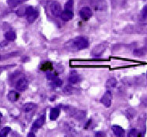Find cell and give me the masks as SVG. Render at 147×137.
<instances>
[{
  "instance_id": "cell-1",
  "label": "cell",
  "mask_w": 147,
  "mask_h": 137,
  "mask_svg": "<svg viewBox=\"0 0 147 137\" xmlns=\"http://www.w3.org/2000/svg\"><path fill=\"white\" fill-rule=\"evenodd\" d=\"M73 44L78 50L86 49L89 47V41L85 37H77L73 41Z\"/></svg>"
},
{
  "instance_id": "cell-2",
  "label": "cell",
  "mask_w": 147,
  "mask_h": 137,
  "mask_svg": "<svg viewBox=\"0 0 147 137\" xmlns=\"http://www.w3.org/2000/svg\"><path fill=\"white\" fill-rule=\"evenodd\" d=\"M111 102H112V93L111 91L105 92L104 95L102 96L100 99V102L107 108H109L111 106Z\"/></svg>"
},
{
  "instance_id": "cell-3",
  "label": "cell",
  "mask_w": 147,
  "mask_h": 137,
  "mask_svg": "<svg viewBox=\"0 0 147 137\" xmlns=\"http://www.w3.org/2000/svg\"><path fill=\"white\" fill-rule=\"evenodd\" d=\"M29 86V82L25 78H20L16 83V88L19 92H24L25 90L27 89Z\"/></svg>"
},
{
  "instance_id": "cell-4",
  "label": "cell",
  "mask_w": 147,
  "mask_h": 137,
  "mask_svg": "<svg viewBox=\"0 0 147 137\" xmlns=\"http://www.w3.org/2000/svg\"><path fill=\"white\" fill-rule=\"evenodd\" d=\"M80 16L82 19L87 21L92 16V10L88 6H83L80 10Z\"/></svg>"
},
{
  "instance_id": "cell-5",
  "label": "cell",
  "mask_w": 147,
  "mask_h": 137,
  "mask_svg": "<svg viewBox=\"0 0 147 137\" xmlns=\"http://www.w3.org/2000/svg\"><path fill=\"white\" fill-rule=\"evenodd\" d=\"M51 11L52 15L56 17H60L62 14V7L58 2H54L51 6Z\"/></svg>"
},
{
  "instance_id": "cell-6",
  "label": "cell",
  "mask_w": 147,
  "mask_h": 137,
  "mask_svg": "<svg viewBox=\"0 0 147 137\" xmlns=\"http://www.w3.org/2000/svg\"><path fill=\"white\" fill-rule=\"evenodd\" d=\"M81 81V78L80 74L76 71H72L70 72L69 76L68 78V82L70 84H76Z\"/></svg>"
},
{
  "instance_id": "cell-7",
  "label": "cell",
  "mask_w": 147,
  "mask_h": 137,
  "mask_svg": "<svg viewBox=\"0 0 147 137\" xmlns=\"http://www.w3.org/2000/svg\"><path fill=\"white\" fill-rule=\"evenodd\" d=\"M106 47H107V44H99L98 46H96L94 49H93L91 53H92V55L94 56V57H100L102 53H104Z\"/></svg>"
},
{
  "instance_id": "cell-8",
  "label": "cell",
  "mask_w": 147,
  "mask_h": 137,
  "mask_svg": "<svg viewBox=\"0 0 147 137\" xmlns=\"http://www.w3.org/2000/svg\"><path fill=\"white\" fill-rule=\"evenodd\" d=\"M73 16H74L73 12H72V11L63 10L62 12L61 16H60V18L62 19V21L68 22V21H70L71 19H72Z\"/></svg>"
},
{
  "instance_id": "cell-9",
  "label": "cell",
  "mask_w": 147,
  "mask_h": 137,
  "mask_svg": "<svg viewBox=\"0 0 147 137\" xmlns=\"http://www.w3.org/2000/svg\"><path fill=\"white\" fill-rule=\"evenodd\" d=\"M45 122V115H42L40 118H38V119L33 123L32 130H34V129H39V128H40V127L44 125Z\"/></svg>"
},
{
  "instance_id": "cell-10",
  "label": "cell",
  "mask_w": 147,
  "mask_h": 137,
  "mask_svg": "<svg viewBox=\"0 0 147 137\" xmlns=\"http://www.w3.org/2000/svg\"><path fill=\"white\" fill-rule=\"evenodd\" d=\"M20 96V95L19 92H17L16 91H10V92H9L7 98H8V100L9 102H16L19 99Z\"/></svg>"
},
{
  "instance_id": "cell-11",
  "label": "cell",
  "mask_w": 147,
  "mask_h": 137,
  "mask_svg": "<svg viewBox=\"0 0 147 137\" xmlns=\"http://www.w3.org/2000/svg\"><path fill=\"white\" fill-rule=\"evenodd\" d=\"M111 129H112L113 132H114V134H115V136H124L125 130L123 129V128H121V127L118 126V125L112 126H111Z\"/></svg>"
},
{
  "instance_id": "cell-12",
  "label": "cell",
  "mask_w": 147,
  "mask_h": 137,
  "mask_svg": "<svg viewBox=\"0 0 147 137\" xmlns=\"http://www.w3.org/2000/svg\"><path fill=\"white\" fill-rule=\"evenodd\" d=\"M37 108V105L34 104V103H26L25 105L23 106V111H24V112H32L35 109V108Z\"/></svg>"
},
{
  "instance_id": "cell-13",
  "label": "cell",
  "mask_w": 147,
  "mask_h": 137,
  "mask_svg": "<svg viewBox=\"0 0 147 137\" xmlns=\"http://www.w3.org/2000/svg\"><path fill=\"white\" fill-rule=\"evenodd\" d=\"M38 15H39V13H38V11L35 9L33 13H30L29 15L26 16H27V22H28L29 23H33L37 19V18L38 17Z\"/></svg>"
},
{
  "instance_id": "cell-14",
  "label": "cell",
  "mask_w": 147,
  "mask_h": 137,
  "mask_svg": "<svg viewBox=\"0 0 147 137\" xmlns=\"http://www.w3.org/2000/svg\"><path fill=\"white\" fill-rule=\"evenodd\" d=\"M59 114H60V109L59 108H52L50 112V115H49V118L51 120L54 121V120H56L57 118L59 117Z\"/></svg>"
},
{
  "instance_id": "cell-15",
  "label": "cell",
  "mask_w": 147,
  "mask_h": 137,
  "mask_svg": "<svg viewBox=\"0 0 147 137\" xmlns=\"http://www.w3.org/2000/svg\"><path fill=\"white\" fill-rule=\"evenodd\" d=\"M40 69L41 71H53V64L50 61H45V62L42 63V64L40 65Z\"/></svg>"
},
{
  "instance_id": "cell-16",
  "label": "cell",
  "mask_w": 147,
  "mask_h": 137,
  "mask_svg": "<svg viewBox=\"0 0 147 137\" xmlns=\"http://www.w3.org/2000/svg\"><path fill=\"white\" fill-rule=\"evenodd\" d=\"M46 77L49 81L53 82L54 80H55L58 78V72L53 71H49L46 72Z\"/></svg>"
},
{
  "instance_id": "cell-17",
  "label": "cell",
  "mask_w": 147,
  "mask_h": 137,
  "mask_svg": "<svg viewBox=\"0 0 147 137\" xmlns=\"http://www.w3.org/2000/svg\"><path fill=\"white\" fill-rule=\"evenodd\" d=\"M5 38L7 41H13L16 40V33L14 31H8L5 33Z\"/></svg>"
},
{
  "instance_id": "cell-18",
  "label": "cell",
  "mask_w": 147,
  "mask_h": 137,
  "mask_svg": "<svg viewBox=\"0 0 147 137\" xmlns=\"http://www.w3.org/2000/svg\"><path fill=\"white\" fill-rule=\"evenodd\" d=\"M26 1H27V0H8L7 3H8L9 6L14 8V7H16L17 5H20Z\"/></svg>"
},
{
  "instance_id": "cell-19",
  "label": "cell",
  "mask_w": 147,
  "mask_h": 137,
  "mask_svg": "<svg viewBox=\"0 0 147 137\" xmlns=\"http://www.w3.org/2000/svg\"><path fill=\"white\" fill-rule=\"evenodd\" d=\"M73 5H74V0H68L64 5V10L73 12Z\"/></svg>"
},
{
  "instance_id": "cell-20",
  "label": "cell",
  "mask_w": 147,
  "mask_h": 137,
  "mask_svg": "<svg viewBox=\"0 0 147 137\" xmlns=\"http://www.w3.org/2000/svg\"><path fill=\"white\" fill-rule=\"evenodd\" d=\"M117 80L115 79V78H110L106 82V86L107 88H115L116 87V85H117Z\"/></svg>"
},
{
  "instance_id": "cell-21",
  "label": "cell",
  "mask_w": 147,
  "mask_h": 137,
  "mask_svg": "<svg viewBox=\"0 0 147 137\" xmlns=\"http://www.w3.org/2000/svg\"><path fill=\"white\" fill-rule=\"evenodd\" d=\"M51 84L52 85V87L54 88L61 87L62 84H63V81L58 78H56L55 80H54L53 82H51Z\"/></svg>"
},
{
  "instance_id": "cell-22",
  "label": "cell",
  "mask_w": 147,
  "mask_h": 137,
  "mask_svg": "<svg viewBox=\"0 0 147 137\" xmlns=\"http://www.w3.org/2000/svg\"><path fill=\"white\" fill-rule=\"evenodd\" d=\"M147 52L146 48H140V49H136L134 50V54L137 56H142L146 54Z\"/></svg>"
},
{
  "instance_id": "cell-23",
  "label": "cell",
  "mask_w": 147,
  "mask_h": 137,
  "mask_svg": "<svg viewBox=\"0 0 147 137\" xmlns=\"http://www.w3.org/2000/svg\"><path fill=\"white\" fill-rule=\"evenodd\" d=\"M10 128L9 127H5L0 131V137H6L7 135L10 132Z\"/></svg>"
},
{
  "instance_id": "cell-24",
  "label": "cell",
  "mask_w": 147,
  "mask_h": 137,
  "mask_svg": "<svg viewBox=\"0 0 147 137\" xmlns=\"http://www.w3.org/2000/svg\"><path fill=\"white\" fill-rule=\"evenodd\" d=\"M136 114V111L134 110L133 108H129L128 110H127L126 112V116L128 117V119H131Z\"/></svg>"
},
{
  "instance_id": "cell-25",
  "label": "cell",
  "mask_w": 147,
  "mask_h": 137,
  "mask_svg": "<svg viewBox=\"0 0 147 137\" xmlns=\"http://www.w3.org/2000/svg\"><path fill=\"white\" fill-rule=\"evenodd\" d=\"M138 133L137 130L136 129H131L128 134V137H138Z\"/></svg>"
},
{
  "instance_id": "cell-26",
  "label": "cell",
  "mask_w": 147,
  "mask_h": 137,
  "mask_svg": "<svg viewBox=\"0 0 147 137\" xmlns=\"http://www.w3.org/2000/svg\"><path fill=\"white\" fill-rule=\"evenodd\" d=\"M142 18L147 19V5L144 6L142 10Z\"/></svg>"
},
{
  "instance_id": "cell-27",
  "label": "cell",
  "mask_w": 147,
  "mask_h": 137,
  "mask_svg": "<svg viewBox=\"0 0 147 137\" xmlns=\"http://www.w3.org/2000/svg\"><path fill=\"white\" fill-rule=\"evenodd\" d=\"M106 133L104 132H97L95 134V137H105Z\"/></svg>"
},
{
  "instance_id": "cell-28",
  "label": "cell",
  "mask_w": 147,
  "mask_h": 137,
  "mask_svg": "<svg viewBox=\"0 0 147 137\" xmlns=\"http://www.w3.org/2000/svg\"><path fill=\"white\" fill-rule=\"evenodd\" d=\"M91 122H92V120H91V119H89L88 121L86 122V123L85 127H84V129H87V128H89V126H90Z\"/></svg>"
},
{
  "instance_id": "cell-29",
  "label": "cell",
  "mask_w": 147,
  "mask_h": 137,
  "mask_svg": "<svg viewBox=\"0 0 147 137\" xmlns=\"http://www.w3.org/2000/svg\"><path fill=\"white\" fill-rule=\"evenodd\" d=\"M13 67V65H10V66H3L0 67V73L2 72L3 70H5V68H7V67Z\"/></svg>"
},
{
  "instance_id": "cell-30",
  "label": "cell",
  "mask_w": 147,
  "mask_h": 137,
  "mask_svg": "<svg viewBox=\"0 0 147 137\" xmlns=\"http://www.w3.org/2000/svg\"><path fill=\"white\" fill-rule=\"evenodd\" d=\"M27 137H36V136H35V134L34 132H30L29 134L27 135Z\"/></svg>"
},
{
  "instance_id": "cell-31",
  "label": "cell",
  "mask_w": 147,
  "mask_h": 137,
  "mask_svg": "<svg viewBox=\"0 0 147 137\" xmlns=\"http://www.w3.org/2000/svg\"><path fill=\"white\" fill-rule=\"evenodd\" d=\"M22 61H29V57H28L27 56H24V57H23V58H22Z\"/></svg>"
},
{
  "instance_id": "cell-32",
  "label": "cell",
  "mask_w": 147,
  "mask_h": 137,
  "mask_svg": "<svg viewBox=\"0 0 147 137\" xmlns=\"http://www.w3.org/2000/svg\"><path fill=\"white\" fill-rule=\"evenodd\" d=\"M142 103L144 104L145 106H147V97L146 98H144L143 99H142Z\"/></svg>"
},
{
  "instance_id": "cell-33",
  "label": "cell",
  "mask_w": 147,
  "mask_h": 137,
  "mask_svg": "<svg viewBox=\"0 0 147 137\" xmlns=\"http://www.w3.org/2000/svg\"><path fill=\"white\" fill-rule=\"evenodd\" d=\"M6 45H7V42H6V41H3V43H0V47H4V46H6Z\"/></svg>"
},
{
  "instance_id": "cell-34",
  "label": "cell",
  "mask_w": 147,
  "mask_h": 137,
  "mask_svg": "<svg viewBox=\"0 0 147 137\" xmlns=\"http://www.w3.org/2000/svg\"><path fill=\"white\" fill-rule=\"evenodd\" d=\"M2 117H3V114L0 112V121H1V118H2Z\"/></svg>"
},
{
  "instance_id": "cell-35",
  "label": "cell",
  "mask_w": 147,
  "mask_h": 137,
  "mask_svg": "<svg viewBox=\"0 0 147 137\" xmlns=\"http://www.w3.org/2000/svg\"><path fill=\"white\" fill-rule=\"evenodd\" d=\"M118 137H124V136H118Z\"/></svg>"
},
{
  "instance_id": "cell-36",
  "label": "cell",
  "mask_w": 147,
  "mask_h": 137,
  "mask_svg": "<svg viewBox=\"0 0 147 137\" xmlns=\"http://www.w3.org/2000/svg\"><path fill=\"white\" fill-rule=\"evenodd\" d=\"M0 60H1V55H0Z\"/></svg>"
},
{
  "instance_id": "cell-37",
  "label": "cell",
  "mask_w": 147,
  "mask_h": 137,
  "mask_svg": "<svg viewBox=\"0 0 147 137\" xmlns=\"http://www.w3.org/2000/svg\"><path fill=\"white\" fill-rule=\"evenodd\" d=\"M146 78H147V73H146Z\"/></svg>"
},
{
  "instance_id": "cell-38",
  "label": "cell",
  "mask_w": 147,
  "mask_h": 137,
  "mask_svg": "<svg viewBox=\"0 0 147 137\" xmlns=\"http://www.w3.org/2000/svg\"><path fill=\"white\" fill-rule=\"evenodd\" d=\"M143 1H145V0H143Z\"/></svg>"
}]
</instances>
